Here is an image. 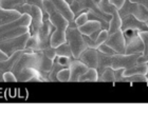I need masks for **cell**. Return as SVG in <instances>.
Masks as SVG:
<instances>
[{
	"mask_svg": "<svg viewBox=\"0 0 148 135\" xmlns=\"http://www.w3.org/2000/svg\"><path fill=\"white\" fill-rule=\"evenodd\" d=\"M48 13L51 23L54 25L55 32L51 38V46L57 48L62 43L66 42V31L69 27V20L55 9L50 0H43V13Z\"/></svg>",
	"mask_w": 148,
	"mask_h": 135,
	"instance_id": "1",
	"label": "cell"
},
{
	"mask_svg": "<svg viewBox=\"0 0 148 135\" xmlns=\"http://www.w3.org/2000/svg\"><path fill=\"white\" fill-rule=\"evenodd\" d=\"M66 41L70 44L74 58H78L79 55L88 48L84 35L77 27L69 25L66 31Z\"/></svg>",
	"mask_w": 148,
	"mask_h": 135,
	"instance_id": "2",
	"label": "cell"
},
{
	"mask_svg": "<svg viewBox=\"0 0 148 135\" xmlns=\"http://www.w3.org/2000/svg\"><path fill=\"white\" fill-rule=\"evenodd\" d=\"M16 11L20 12L21 14H29L31 16V25H30V33L31 35H37L38 30L41 27L43 22V11L41 7L34 4L25 3L22 5L18 6Z\"/></svg>",
	"mask_w": 148,
	"mask_h": 135,
	"instance_id": "3",
	"label": "cell"
},
{
	"mask_svg": "<svg viewBox=\"0 0 148 135\" xmlns=\"http://www.w3.org/2000/svg\"><path fill=\"white\" fill-rule=\"evenodd\" d=\"M119 13H120L121 18L125 15L131 14L142 21H148V7L144 6L141 3L132 2L131 0H125L123 6L119 10Z\"/></svg>",
	"mask_w": 148,
	"mask_h": 135,
	"instance_id": "4",
	"label": "cell"
},
{
	"mask_svg": "<svg viewBox=\"0 0 148 135\" xmlns=\"http://www.w3.org/2000/svg\"><path fill=\"white\" fill-rule=\"evenodd\" d=\"M143 53L136 54H114L111 55V68L117 69H130L138 65V59Z\"/></svg>",
	"mask_w": 148,
	"mask_h": 135,
	"instance_id": "5",
	"label": "cell"
},
{
	"mask_svg": "<svg viewBox=\"0 0 148 135\" xmlns=\"http://www.w3.org/2000/svg\"><path fill=\"white\" fill-rule=\"evenodd\" d=\"M99 7L105 13L112 16V20L110 22V29L108 30L109 35L114 32L121 30V25H122V18L119 13V9L116 6L110 3L109 0H101L99 1Z\"/></svg>",
	"mask_w": 148,
	"mask_h": 135,
	"instance_id": "6",
	"label": "cell"
},
{
	"mask_svg": "<svg viewBox=\"0 0 148 135\" xmlns=\"http://www.w3.org/2000/svg\"><path fill=\"white\" fill-rule=\"evenodd\" d=\"M54 32H55V28L51 23L50 19H45L41 27L38 30V33H37V37L39 40V46H38L37 52L51 46V38H52Z\"/></svg>",
	"mask_w": 148,
	"mask_h": 135,
	"instance_id": "7",
	"label": "cell"
},
{
	"mask_svg": "<svg viewBox=\"0 0 148 135\" xmlns=\"http://www.w3.org/2000/svg\"><path fill=\"white\" fill-rule=\"evenodd\" d=\"M105 43H107L110 48H112L116 54H125L126 41H125V37H124L122 30H119V31L110 34Z\"/></svg>",
	"mask_w": 148,
	"mask_h": 135,
	"instance_id": "8",
	"label": "cell"
},
{
	"mask_svg": "<svg viewBox=\"0 0 148 135\" xmlns=\"http://www.w3.org/2000/svg\"><path fill=\"white\" fill-rule=\"evenodd\" d=\"M121 30H136V31H147L148 27L145 21H142L138 19L134 15L128 14L122 17V25H121Z\"/></svg>",
	"mask_w": 148,
	"mask_h": 135,
	"instance_id": "9",
	"label": "cell"
},
{
	"mask_svg": "<svg viewBox=\"0 0 148 135\" xmlns=\"http://www.w3.org/2000/svg\"><path fill=\"white\" fill-rule=\"evenodd\" d=\"M80 61H83L89 69H96L99 65V52L97 49L87 48L78 57Z\"/></svg>",
	"mask_w": 148,
	"mask_h": 135,
	"instance_id": "10",
	"label": "cell"
},
{
	"mask_svg": "<svg viewBox=\"0 0 148 135\" xmlns=\"http://www.w3.org/2000/svg\"><path fill=\"white\" fill-rule=\"evenodd\" d=\"M70 71H71V76H70V81L71 82H77L79 81L80 76L84 73H86L89 68L87 67L83 61H80L78 58H74L70 65Z\"/></svg>",
	"mask_w": 148,
	"mask_h": 135,
	"instance_id": "11",
	"label": "cell"
},
{
	"mask_svg": "<svg viewBox=\"0 0 148 135\" xmlns=\"http://www.w3.org/2000/svg\"><path fill=\"white\" fill-rule=\"evenodd\" d=\"M50 1L53 3V5L55 6V9L57 10L64 17H66V18L68 19L69 22L73 21L74 19H75L73 11H72L70 4L67 2V0H50Z\"/></svg>",
	"mask_w": 148,
	"mask_h": 135,
	"instance_id": "12",
	"label": "cell"
},
{
	"mask_svg": "<svg viewBox=\"0 0 148 135\" xmlns=\"http://www.w3.org/2000/svg\"><path fill=\"white\" fill-rule=\"evenodd\" d=\"M23 51H18V52L14 53L11 57H9L5 60H0V82L4 81L3 80V75L5 72L13 70V67L15 65V62L19 59V57L21 56Z\"/></svg>",
	"mask_w": 148,
	"mask_h": 135,
	"instance_id": "13",
	"label": "cell"
},
{
	"mask_svg": "<svg viewBox=\"0 0 148 135\" xmlns=\"http://www.w3.org/2000/svg\"><path fill=\"white\" fill-rule=\"evenodd\" d=\"M22 16V14L16 10H4L0 6V25L17 20Z\"/></svg>",
	"mask_w": 148,
	"mask_h": 135,
	"instance_id": "14",
	"label": "cell"
},
{
	"mask_svg": "<svg viewBox=\"0 0 148 135\" xmlns=\"http://www.w3.org/2000/svg\"><path fill=\"white\" fill-rule=\"evenodd\" d=\"M79 31L82 32L83 35L91 36L96 32L102 31V23L99 20H88L84 25L79 27Z\"/></svg>",
	"mask_w": 148,
	"mask_h": 135,
	"instance_id": "15",
	"label": "cell"
},
{
	"mask_svg": "<svg viewBox=\"0 0 148 135\" xmlns=\"http://www.w3.org/2000/svg\"><path fill=\"white\" fill-rule=\"evenodd\" d=\"M148 71L147 62H143V63H138L134 67L130 68V69H125L124 71V76H132V75H138V74H142L146 75Z\"/></svg>",
	"mask_w": 148,
	"mask_h": 135,
	"instance_id": "16",
	"label": "cell"
},
{
	"mask_svg": "<svg viewBox=\"0 0 148 135\" xmlns=\"http://www.w3.org/2000/svg\"><path fill=\"white\" fill-rule=\"evenodd\" d=\"M25 3H27L25 0H0V6L4 10H17Z\"/></svg>",
	"mask_w": 148,
	"mask_h": 135,
	"instance_id": "17",
	"label": "cell"
},
{
	"mask_svg": "<svg viewBox=\"0 0 148 135\" xmlns=\"http://www.w3.org/2000/svg\"><path fill=\"white\" fill-rule=\"evenodd\" d=\"M79 81H99V73L96 69H88L79 78Z\"/></svg>",
	"mask_w": 148,
	"mask_h": 135,
	"instance_id": "18",
	"label": "cell"
},
{
	"mask_svg": "<svg viewBox=\"0 0 148 135\" xmlns=\"http://www.w3.org/2000/svg\"><path fill=\"white\" fill-rule=\"evenodd\" d=\"M56 53H57V56H67V57L74 58L73 54H72V50L70 48V44L67 41L62 43L60 46H58L56 48Z\"/></svg>",
	"mask_w": 148,
	"mask_h": 135,
	"instance_id": "19",
	"label": "cell"
},
{
	"mask_svg": "<svg viewBox=\"0 0 148 135\" xmlns=\"http://www.w3.org/2000/svg\"><path fill=\"white\" fill-rule=\"evenodd\" d=\"M38 46H39V40H38L37 35H31V36L29 37V39L27 40L25 49L32 50L34 52H37L38 51Z\"/></svg>",
	"mask_w": 148,
	"mask_h": 135,
	"instance_id": "20",
	"label": "cell"
},
{
	"mask_svg": "<svg viewBox=\"0 0 148 135\" xmlns=\"http://www.w3.org/2000/svg\"><path fill=\"white\" fill-rule=\"evenodd\" d=\"M62 69H64V67L62 65H59L58 61L56 59H54L53 68L52 70H51V72L49 73V81H58V79H57V74H58V72Z\"/></svg>",
	"mask_w": 148,
	"mask_h": 135,
	"instance_id": "21",
	"label": "cell"
},
{
	"mask_svg": "<svg viewBox=\"0 0 148 135\" xmlns=\"http://www.w3.org/2000/svg\"><path fill=\"white\" fill-rule=\"evenodd\" d=\"M70 76H71L70 68H64L57 74V79L62 82H67V81H70Z\"/></svg>",
	"mask_w": 148,
	"mask_h": 135,
	"instance_id": "22",
	"label": "cell"
},
{
	"mask_svg": "<svg viewBox=\"0 0 148 135\" xmlns=\"http://www.w3.org/2000/svg\"><path fill=\"white\" fill-rule=\"evenodd\" d=\"M74 20H75V23H76L77 28H79V27L84 25L87 21H88V20H89V19H88V13L87 12L82 13V14H79V15L77 16Z\"/></svg>",
	"mask_w": 148,
	"mask_h": 135,
	"instance_id": "23",
	"label": "cell"
},
{
	"mask_svg": "<svg viewBox=\"0 0 148 135\" xmlns=\"http://www.w3.org/2000/svg\"><path fill=\"white\" fill-rule=\"evenodd\" d=\"M41 52L45 54L46 56H48L49 58H51V59H54L57 57V53H56V48H53L52 46H49V48H47V49H45V50H42Z\"/></svg>",
	"mask_w": 148,
	"mask_h": 135,
	"instance_id": "24",
	"label": "cell"
},
{
	"mask_svg": "<svg viewBox=\"0 0 148 135\" xmlns=\"http://www.w3.org/2000/svg\"><path fill=\"white\" fill-rule=\"evenodd\" d=\"M99 51H101V52L105 53V54H108V55H114V54H116L115 53V51H114L112 48H110V46L107 44V43H103V44H101V46H99Z\"/></svg>",
	"mask_w": 148,
	"mask_h": 135,
	"instance_id": "25",
	"label": "cell"
},
{
	"mask_svg": "<svg viewBox=\"0 0 148 135\" xmlns=\"http://www.w3.org/2000/svg\"><path fill=\"white\" fill-rule=\"evenodd\" d=\"M3 80L5 82H16L17 81V77L15 76V74L13 73L12 71H9V72H5L4 75H3Z\"/></svg>",
	"mask_w": 148,
	"mask_h": 135,
	"instance_id": "26",
	"label": "cell"
},
{
	"mask_svg": "<svg viewBox=\"0 0 148 135\" xmlns=\"http://www.w3.org/2000/svg\"><path fill=\"white\" fill-rule=\"evenodd\" d=\"M25 1H27V3H29V4H34V5L39 6L43 11V0H25Z\"/></svg>",
	"mask_w": 148,
	"mask_h": 135,
	"instance_id": "27",
	"label": "cell"
},
{
	"mask_svg": "<svg viewBox=\"0 0 148 135\" xmlns=\"http://www.w3.org/2000/svg\"><path fill=\"white\" fill-rule=\"evenodd\" d=\"M109 1H110V3H112L113 5L116 6L119 10H120L122 6H123L124 2H125V0H109Z\"/></svg>",
	"mask_w": 148,
	"mask_h": 135,
	"instance_id": "28",
	"label": "cell"
},
{
	"mask_svg": "<svg viewBox=\"0 0 148 135\" xmlns=\"http://www.w3.org/2000/svg\"><path fill=\"white\" fill-rule=\"evenodd\" d=\"M8 58H9V56L6 55L5 53L0 49V60H5V59H8Z\"/></svg>",
	"mask_w": 148,
	"mask_h": 135,
	"instance_id": "29",
	"label": "cell"
},
{
	"mask_svg": "<svg viewBox=\"0 0 148 135\" xmlns=\"http://www.w3.org/2000/svg\"><path fill=\"white\" fill-rule=\"evenodd\" d=\"M147 67H148V61H147ZM146 76H147V78H148V71H147V74H146Z\"/></svg>",
	"mask_w": 148,
	"mask_h": 135,
	"instance_id": "30",
	"label": "cell"
},
{
	"mask_svg": "<svg viewBox=\"0 0 148 135\" xmlns=\"http://www.w3.org/2000/svg\"><path fill=\"white\" fill-rule=\"evenodd\" d=\"M146 23H147V27H148V21H146Z\"/></svg>",
	"mask_w": 148,
	"mask_h": 135,
	"instance_id": "31",
	"label": "cell"
}]
</instances>
